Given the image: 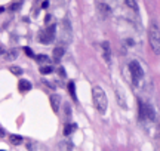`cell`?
Here are the masks:
<instances>
[{"label": "cell", "mask_w": 160, "mask_h": 151, "mask_svg": "<svg viewBox=\"0 0 160 151\" xmlns=\"http://www.w3.org/2000/svg\"><path fill=\"white\" fill-rule=\"evenodd\" d=\"M48 5H49V3H48V0H45L43 5H42V8H45V9H46V8H48Z\"/></svg>", "instance_id": "obj_27"}, {"label": "cell", "mask_w": 160, "mask_h": 151, "mask_svg": "<svg viewBox=\"0 0 160 151\" xmlns=\"http://www.w3.org/2000/svg\"><path fill=\"white\" fill-rule=\"evenodd\" d=\"M19 6H21V2L14 3V5H11V11H16V9H19Z\"/></svg>", "instance_id": "obj_25"}, {"label": "cell", "mask_w": 160, "mask_h": 151, "mask_svg": "<svg viewBox=\"0 0 160 151\" xmlns=\"http://www.w3.org/2000/svg\"><path fill=\"white\" fill-rule=\"evenodd\" d=\"M76 129H77V126H76L74 123H65V126H64V133L68 136V135L73 133Z\"/></svg>", "instance_id": "obj_13"}, {"label": "cell", "mask_w": 160, "mask_h": 151, "mask_svg": "<svg viewBox=\"0 0 160 151\" xmlns=\"http://www.w3.org/2000/svg\"><path fill=\"white\" fill-rule=\"evenodd\" d=\"M126 5L131 9H134L135 12H138V3H136V0H126Z\"/></svg>", "instance_id": "obj_19"}, {"label": "cell", "mask_w": 160, "mask_h": 151, "mask_svg": "<svg viewBox=\"0 0 160 151\" xmlns=\"http://www.w3.org/2000/svg\"><path fill=\"white\" fill-rule=\"evenodd\" d=\"M71 37H73V31H71V25H70V21L65 18L62 21V40L65 45H68L71 42Z\"/></svg>", "instance_id": "obj_5"}, {"label": "cell", "mask_w": 160, "mask_h": 151, "mask_svg": "<svg viewBox=\"0 0 160 151\" xmlns=\"http://www.w3.org/2000/svg\"><path fill=\"white\" fill-rule=\"evenodd\" d=\"M3 135H5V130H3V129H0V136H3Z\"/></svg>", "instance_id": "obj_28"}, {"label": "cell", "mask_w": 160, "mask_h": 151, "mask_svg": "<svg viewBox=\"0 0 160 151\" xmlns=\"http://www.w3.org/2000/svg\"><path fill=\"white\" fill-rule=\"evenodd\" d=\"M2 12H5V8H3V6H0V14H2Z\"/></svg>", "instance_id": "obj_29"}, {"label": "cell", "mask_w": 160, "mask_h": 151, "mask_svg": "<svg viewBox=\"0 0 160 151\" xmlns=\"http://www.w3.org/2000/svg\"><path fill=\"white\" fill-rule=\"evenodd\" d=\"M101 48H102V55H104V59L107 62L111 61V49H110V43L108 42H102L101 43Z\"/></svg>", "instance_id": "obj_10"}, {"label": "cell", "mask_w": 160, "mask_h": 151, "mask_svg": "<svg viewBox=\"0 0 160 151\" xmlns=\"http://www.w3.org/2000/svg\"><path fill=\"white\" fill-rule=\"evenodd\" d=\"M11 144L12 145H21L22 144V138L19 136V135H11Z\"/></svg>", "instance_id": "obj_15"}, {"label": "cell", "mask_w": 160, "mask_h": 151, "mask_svg": "<svg viewBox=\"0 0 160 151\" xmlns=\"http://www.w3.org/2000/svg\"><path fill=\"white\" fill-rule=\"evenodd\" d=\"M159 127H160V125H159Z\"/></svg>", "instance_id": "obj_31"}, {"label": "cell", "mask_w": 160, "mask_h": 151, "mask_svg": "<svg viewBox=\"0 0 160 151\" xmlns=\"http://www.w3.org/2000/svg\"><path fill=\"white\" fill-rule=\"evenodd\" d=\"M40 73H42V74H51V73H54V68L51 67V65H43L42 68H40Z\"/></svg>", "instance_id": "obj_18"}, {"label": "cell", "mask_w": 160, "mask_h": 151, "mask_svg": "<svg viewBox=\"0 0 160 151\" xmlns=\"http://www.w3.org/2000/svg\"><path fill=\"white\" fill-rule=\"evenodd\" d=\"M58 74L61 76L62 79H65V77H67V73H65V68H64V67H59V70H58Z\"/></svg>", "instance_id": "obj_23"}, {"label": "cell", "mask_w": 160, "mask_h": 151, "mask_svg": "<svg viewBox=\"0 0 160 151\" xmlns=\"http://www.w3.org/2000/svg\"><path fill=\"white\" fill-rule=\"evenodd\" d=\"M24 52H25V55H27V56H30V58H34V52H33L30 48H24Z\"/></svg>", "instance_id": "obj_22"}, {"label": "cell", "mask_w": 160, "mask_h": 151, "mask_svg": "<svg viewBox=\"0 0 160 151\" xmlns=\"http://www.w3.org/2000/svg\"><path fill=\"white\" fill-rule=\"evenodd\" d=\"M129 70L132 73V82H134V85L135 86H139V80L144 79V70H142V67L139 65L138 61H131Z\"/></svg>", "instance_id": "obj_3"}, {"label": "cell", "mask_w": 160, "mask_h": 151, "mask_svg": "<svg viewBox=\"0 0 160 151\" xmlns=\"http://www.w3.org/2000/svg\"><path fill=\"white\" fill-rule=\"evenodd\" d=\"M11 73H14L15 76H21L22 74V68L21 67H16V65H12L11 67Z\"/></svg>", "instance_id": "obj_21"}, {"label": "cell", "mask_w": 160, "mask_h": 151, "mask_svg": "<svg viewBox=\"0 0 160 151\" xmlns=\"http://www.w3.org/2000/svg\"><path fill=\"white\" fill-rule=\"evenodd\" d=\"M3 52H5V51H3V49H2V48H0V53H3Z\"/></svg>", "instance_id": "obj_30"}, {"label": "cell", "mask_w": 160, "mask_h": 151, "mask_svg": "<svg viewBox=\"0 0 160 151\" xmlns=\"http://www.w3.org/2000/svg\"><path fill=\"white\" fill-rule=\"evenodd\" d=\"M148 40H150V46H151L153 52L156 55H160V27H159V24H156V22L150 24Z\"/></svg>", "instance_id": "obj_2"}, {"label": "cell", "mask_w": 160, "mask_h": 151, "mask_svg": "<svg viewBox=\"0 0 160 151\" xmlns=\"http://www.w3.org/2000/svg\"><path fill=\"white\" fill-rule=\"evenodd\" d=\"M116 96H117V102L122 108H128V104H126V98H125V92L120 90L119 88L116 89Z\"/></svg>", "instance_id": "obj_9"}, {"label": "cell", "mask_w": 160, "mask_h": 151, "mask_svg": "<svg viewBox=\"0 0 160 151\" xmlns=\"http://www.w3.org/2000/svg\"><path fill=\"white\" fill-rule=\"evenodd\" d=\"M16 56H18V51H16V49H11V51L6 53V59H8V61H14Z\"/></svg>", "instance_id": "obj_16"}, {"label": "cell", "mask_w": 160, "mask_h": 151, "mask_svg": "<svg viewBox=\"0 0 160 151\" xmlns=\"http://www.w3.org/2000/svg\"><path fill=\"white\" fill-rule=\"evenodd\" d=\"M96 8H98V14H99L102 18H107V16L111 14V8H110L107 3H102V2H99V3L96 5Z\"/></svg>", "instance_id": "obj_7"}, {"label": "cell", "mask_w": 160, "mask_h": 151, "mask_svg": "<svg viewBox=\"0 0 160 151\" xmlns=\"http://www.w3.org/2000/svg\"><path fill=\"white\" fill-rule=\"evenodd\" d=\"M43 83H45L48 88H51V89H55V85H54V83H51V82H48V80H43Z\"/></svg>", "instance_id": "obj_26"}, {"label": "cell", "mask_w": 160, "mask_h": 151, "mask_svg": "<svg viewBox=\"0 0 160 151\" xmlns=\"http://www.w3.org/2000/svg\"><path fill=\"white\" fill-rule=\"evenodd\" d=\"M139 113H141V119L142 120H150V122H154L156 120V114H154V108L150 105V104H142L139 101Z\"/></svg>", "instance_id": "obj_4"}, {"label": "cell", "mask_w": 160, "mask_h": 151, "mask_svg": "<svg viewBox=\"0 0 160 151\" xmlns=\"http://www.w3.org/2000/svg\"><path fill=\"white\" fill-rule=\"evenodd\" d=\"M37 42L43 43V45L52 43V40H51V37H49V34H48L46 30H40V31H39V34H37Z\"/></svg>", "instance_id": "obj_8"}, {"label": "cell", "mask_w": 160, "mask_h": 151, "mask_svg": "<svg viewBox=\"0 0 160 151\" xmlns=\"http://www.w3.org/2000/svg\"><path fill=\"white\" fill-rule=\"evenodd\" d=\"M68 90H70L71 98H73L74 101H77V98H76V86H74V82H70V83H68Z\"/></svg>", "instance_id": "obj_17"}, {"label": "cell", "mask_w": 160, "mask_h": 151, "mask_svg": "<svg viewBox=\"0 0 160 151\" xmlns=\"http://www.w3.org/2000/svg\"><path fill=\"white\" fill-rule=\"evenodd\" d=\"M74 145L71 141H61L59 142V150H73Z\"/></svg>", "instance_id": "obj_14"}, {"label": "cell", "mask_w": 160, "mask_h": 151, "mask_svg": "<svg viewBox=\"0 0 160 151\" xmlns=\"http://www.w3.org/2000/svg\"><path fill=\"white\" fill-rule=\"evenodd\" d=\"M36 59H37V62H40V64H46V62H49V56H46V55H37Z\"/></svg>", "instance_id": "obj_20"}, {"label": "cell", "mask_w": 160, "mask_h": 151, "mask_svg": "<svg viewBox=\"0 0 160 151\" xmlns=\"http://www.w3.org/2000/svg\"><path fill=\"white\" fill-rule=\"evenodd\" d=\"M49 101H51V107H52L54 113H58L59 108H61V96L56 95V93H54V95L49 96Z\"/></svg>", "instance_id": "obj_6"}, {"label": "cell", "mask_w": 160, "mask_h": 151, "mask_svg": "<svg viewBox=\"0 0 160 151\" xmlns=\"http://www.w3.org/2000/svg\"><path fill=\"white\" fill-rule=\"evenodd\" d=\"M92 98H94V105H95L96 111L99 113V114H105V111H107V96H105V92L102 90V88L95 86L92 89Z\"/></svg>", "instance_id": "obj_1"}, {"label": "cell", "mask_w": 160, "mask_h": 151, "mask_svg": "<svg viewBox=\"0 0 160 151\" xmlns=\"http://www.w3.org/2000/svg\"><path fill=\"white\" fill-rule=\"evenodd\" d=\"M64 110H65L67 117H70V114H71V108H70V105H68V104H64Z\"/></svg>", "instance_id": "obj_24"}, {"label": "cell", "mask_w": 160, "mask_h": 151, "mask_svg": "<svg viewBox=\"0 0 160 151\" xmlns=\"http://www.w3.org/2000/svg\"><path fill=\"white\" fill-rule=\"evenodd\" d=\"M64 53H65L64 46H58V48H55L54 52H52V58H54V61H55V62H59V61L62 59Z\"/></svg>", "instance_id": "obj_11"}, {"label": "cell", "mask_w": 160, "mask_h": 151, "mask_svg": "<svg viewBox=\"0 0 160 151\" xmlns=\"http://www.w3.org/2000/svg\"><path fill=\"white\" fill-rule=\"evenodd\" d=\"M33 88V85L28 82V80H25V79H21L19 80V83H18V89H19V92H28L30 89Z\"/></svg>", "instance_id": "obj_12"}]
</instances>
